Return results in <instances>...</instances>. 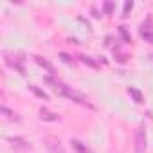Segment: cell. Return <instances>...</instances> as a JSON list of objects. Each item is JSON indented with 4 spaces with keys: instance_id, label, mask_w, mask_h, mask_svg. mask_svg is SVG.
Masks as SVG:
<instances>
[{
    "instance_id": "8fae6325",
    "label": "cell",
    "mask_w": 153,
    "mask_h": 153,
    "mask_svg": "<svg viewBox=\"0 0 153 153\" xmlns=\"http://www.w3.org/2000/svg\"><path fill=\"white\" fill-rule=\"evenodd\" d=\"M0 110H2V115H4L6 119H9V121H20V117H18L15 112H11L6 105H2V108H0Z\"/></svg>"
},
{
    "instance_id": "5bb4252c",
    "label": "cell",
    "mask_w": 153,
    "mask_h": 153,
    "mask_svg": "<svg viewBox=\"0 0 153 153\" xmlns=\"http://www.w3.org/2000/svg\"><path fill=\"white\" fill-rule=\"evenodd\" d=\"M140 36L148 42H153V31L151 29H140Z\"/></svg>"
},
{
    "instance_id": "9a60e30c",
    "label": "cell",
    "mask_w": 153,
    "mask_h": 153,
    "mask_svg": "<svg viewBox=\"0 0 153 153\" xmlns=\"http://www.w3.org/2000/svg\"><path fill=\"white\" fill-rule=\"evenodd\" d=\"M59 59H61V61H65V63H68V65H72V63H74V59H72L67 52H59Z\"/></svg>"
},
{
    "instance_id": "3957f363",
    "label": "cell",
    "mask_w": 153,
    "mask_h": 153,
    "mask_svg": "<svg viewBox=\"0 0 153 153\" xmlns=\"http://www.w3.org/2000/svg\"><path fill=\"white\" fill-rule=\"evenodd\" d=\"M146 126L144 124H139L137 131H135V153H144L146 151Z\"/></svg>"
},
{
    "instance_id": "277c9868",
    "label": "cell",
    "mask_w": 153,
    "mask_h": 153,
    "mask_svg": "<svg viewBox=\"0 0 153 153\" xmlns=\"http://www.w3.org/2000/svg\"><path fill=\"white\" fill-rule=\"evenodd\" d=\"M45 148H47L49 153H67L65 148H63V146L59 144V140H56V139H45Z\"/></svg>"
},
{
    "instance_id": "ba28073f",
    "label": "cell",
    "mask_w": 153,
    "mask_h": 153,
    "mask_svg": "<svg viewBox=\"0 0 153 153\" xmlns=\"http://www.w3.org/2000/svg\"><path fill=\"white\" fill-rule=\"evenodd\" d=\"M70 144H72V148L78 151V153H94L87 144H83L81 140H78V139H70Z\"/></svg>"
},
{
    "instance_id": "30bf717a",
    "label": "cell",
    "mask_w": 153,
    "mask_h": 153,
    "mask_svg": "<svg viewBox=\"0 0 153 153\" xmlns=\"http://www.w3.org/2000/svg\"><path fill=\"white\" fill-rule=\"evenodd\" d=\"M29 90L36 96V97H40V99H43V101H47L49 99V94L45 92V90H42V88H38L36 85H29Z\"/></svg>"
},
{
    "instance_id": "7c38bea8",
    "label": "cell",
    "mask_w": 153,
    "mask_h": 153,
    "mask_svg": "<svg viewBox=\"0 0 153 153\" xmlns=\"http://www.w3.org/2000/svg\"><path fill=\"white\" fill-rule=\"evenodd\" d=\"M79 59L85 63V65H88V67H92V68H99V63L96 61V59H92L90 56H79Z\"/></svg>"
},
{
    "instance_id": "5b68a950",
    "label": "cell",
    "mask_w": 153,
    "mask_h": 153,
    "mask_svg": "<svg viewBox=\"0 0 153 153\" xmlns=\"http://www.w3.org/2000/svg\"><path fill=\"white\" fill-rule=\"evenodd\" d=\"M34 61H36V63H38L42 68H45L49 74H52V76L56 74V67H54V65H52V63H51L47 58H43V56H34Z\"/></svg>"
},
{
    "instance_id": "6da1fadb",
    "label": "cell",
    "mask_w": 153,
    "mask_h": 153,
    "mask_svg": "<svg viewBox=\"0 0 153 153\" xmlns=\"http://www.w3.org/2000/svg\"><path fill=\"white\" fill-rule=\"evenodd\" d=\"M45 83L52 85L54 90H56L59 96H63V97H67V99H70V101H74V103H78V105H81V106L94 108V105L88 101V97L83 96L81 92H78L76 88H72V87H68V85H65V83H61V81H56V79H52V78H45Z\"/></svg>"
},
{
    "instance_id": "2e32d148",
    "label": "cell",
    "mask_w": 153,
    "mask_h": 153,
    "mask_svg": "<svg viewBox=\"0 0 153 153\" xmlns=\"http://www.w3.org/2000/svg\"><path fill=\"white\" fill-rule=\"evenodd\" d=\"M103 9H105V15H112L114 4H112V2H105V4H103Z\"/></svg>"
},
{
    "instance_id": "9c48e42d",
    "label": "cell",
    "mask_w": 153,
    "mask_h": 153,
    "mask_svg": "<svg viewBox=\"0 0 153 153\" xmlns=\"http://www.w3.org/2000/svg\"><path fill=\"white\" fill-rule=\"evenodd\" d=\"M128 94L133 97V101H135V103H139V105H142V103H144V96H142V92H140V90H137V88L130 87V88H128Z\"/></svg>"
},
{
    "instance_id": "e0dca14e",
    "label": "cell",
    "mask_w": 153,
    "mask_h": 153,
    "mask_svg": "<svg viewBox=\"0 0 153 153\" xmlns=\"http://www.w3.org/2000/svg\"><path fill=\"white\" fill-rule=\"evenodd\" d=\"M131 7H133V2H126L124 4V9H123V16H128V13L131 11Z\"/></svg>"
},
{
    "instance_id": "4fadbf2b",
    "label": "cell",
    "mask_w": 153,
    "mask_h": 153,
    "mask_svg": "<svg viewBox=\"0 0 153 153\" xmlns=\"http://www.w3.org/2000/svg\"><path fill=\"white\" fill-rule=\"evenodd\" d=\"M119 34L123 36V40H124L126 43H130V42H131V36L128 34V31H126V27H124V25H121V27H119Z\"/></svg>"
},
{
    "instance_id": "52a82bcc",
    "label": "cell",
    "mask_w": 153,
    "mask_h": 153,
    "mask_svg": "<svg viewBox=\"0 0 153 153\" xmlns=\"http://www.w3.org/2000/svg\"><path fill=\"white\" fill-rule=\"evenodd\" d=\"M40 119L47 121V123H56V121H59V115L54 112H49L47 108H40Z\"/></svg>"
},
{
    "instance_id": "8992f818",
    "label": "cell",
    "mask_w": 153,
    "mask_h": 153,
    "mask_svg": "<svg viewBox=\"0 0 153 153\" xmlns=\"http://www.w3.org/2000/svg\"><path fill=\"white\" fill-rule=\"evenodd\" d=\"M7 142H11L13 146L20 148V149H31V142L25 140L24 137H7Z\"/></svg>"
},
{
    "instance_id": "7a4b0ae2",
    "label": "cell",
    "mask_w": 153,
    "mask_h": 153,
    "mask_svg": "<svg viewBox=\"0 0 153 153\" xmlns=\"http://www.w3.org/2000/svg\"><path fill=\"white\" fill-rule=\"evenodd\" d=\"M4 61L7 67H11L13 70H16L18 74H25V67H24V58H16L11 52H4Z\"/></svg>"
}]
</instances>
